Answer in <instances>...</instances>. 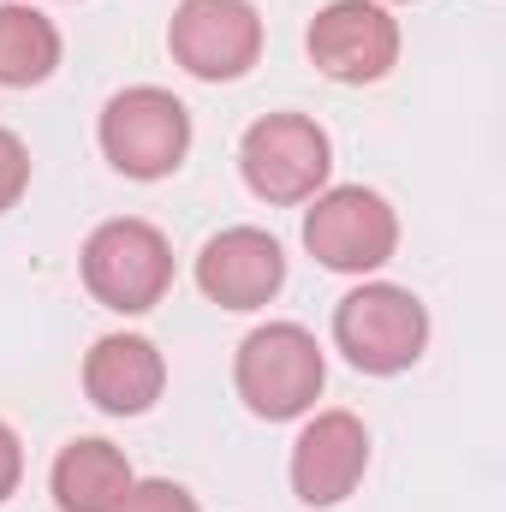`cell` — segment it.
<instances>
[{
  "instance_id": "cell-10",
  "label": "cell",
  "mask_w": 506,
  "mask_h": 512,
  "mask_svg": "<svg viewBox=\"0 0 506 512\" xmlns=\"http://www.w3.org/2000/svg\"><path fill=\"white\" fill-rule=\"evenodd\" d=\"M197 286L221 310H262L286 286V251L262 227H227L197 256Z\"/></svg>"
},
{
  "instance_id": "cell-3",
  "label": "cell",
  "mask_w": 506,
  "mask_h": 512,
  "mask_svg": "<svg viewBox=\"0 0 506 512\" xmlns=\"http://www.w3.org/2000/svg\"><path fill=\"white\" fill-rule=\"evenodd\" d=\"M84 286L96 304H108L120 316H143L173 286V245L149 221H131V215L102 221L84 239Z\"/></svg>"
},
{
  "instance_id": "cell-1",
  "label": "cell",
  "mask_w": 506,
  "mask_h": 512,
  "mask_svg": "<svg viewBox=\"0 0 506 512\" xmlns=\"http://www.w3.org/2000/svg\"><path fill=\"white\" fill-rule=\"evenodd\" d=\"M322 382H328L322 346L298 322H268V328L245 334V346L233 358V387H239L245 411L251 417H268V423L304 417L316 405Z\"/></svg>"
},
{
  "instance_id": "cell-7",
  "label": "cell",
  "mask_w": 506,
  "mask_h": 512,
  "mask_svg": "<svg viewBox=\"0 0 506 512\" xmlns=\"http://www.w3.org/2000/svg\"><path fill=\"white\" fill-rule=\"evenodd\" d=\"M173 60L203 84H233L262 60V18L251 0H179L167 24Z\"/></svg>"
},
{
  "instance_id": "cell-8",
  "label": "cell",
  "mask_w": 506,
  "mask_h": 512,
  "mask_svg": "<svg viewBox=\"0 0 506 512\" xmlns=\"http://www.w3.org/2000/svg\"><path fill=\"white\" fill-rule=\"evenodd\" d=\"M304 42L316 72L334 84H376L399 66V18L381 0H328Z\"/></svg>"
},
{
  "instance_id": "cell-4",
  "label": "cell",
  "mask_w": 506,
  "mask_h": 512,
  "mask_svg": "<svg viewBox=\"0 0 506 512\" xmlns=\"http://www.w3.org/2000/svg\"><path fill=\"white\" fill-rule=\"evenodd\" d=\"M239 173L262 203H310L316 191H328L334 143L310 114H262L239 143Z\"/></svg>"
},
{
  "instance_id": "cell-15",
  "label": "cell",
  "mask_w": 506,
  "mask_h": 512,
  "mask_svg": "<svg viewBox=\"0 0 506 512\" xmlns=\"http://www.w3.org/2000/svg\"><path fill=\"white\" fill-rule=\"evenodd\" d=\"M24 185H30V149L18 143V131L0 126V215L24 197Z\"/></svg>"
},
{
  "instance_id": "cell-2",
  "label": "cell",
  "mask_w": 506,
  "mask_h": 512,
  "mask_svg": "<svg viewBox=\"0 0 506 512\" xmlns=\"http://www.w3.org/2000/svg\"><path fill=\"white\" fill-rule=\"evenodd\" d=\"M334 346L364 376H399L429 346V310L417 304V292H405L393 280H364L334 310Z\"/></svg>"
},
{
  "instance_id": "cell-13",
  "label": "cell",
  "mask_w": 506,
  "mask_h": 512,
  "mask_svg": "<svg viewBox=\"0 0 506 512\" xmlns=\"http://www.w3.org/2000/svg\"><path fill=\"white\" fill-rule=\"evenodd\" d=\"M54 66H60L54 18H42L36 6L6 0L0 6V84L6 90H30V84H48Z\"/></svg>"
},
{
  "instance_id": "cell-16",
  "label": "cell",
  "mask_w": 506,
  "mask_h": 512,
  "mask_svg": "<svg viewBox=\"0 0 506 512\" xmlns=\"http://www.w3.org/2000/svg\"><path fill=\"white\" fill-rule=\"evenodd\" d=\"M18 477H24V447H18V435L0 423V501L18 489Z\"/></svg>"
},
{
  "instance_id": "cell-12",
  "label": "cell",
  "mask_w": 506,
  "mask_h": 512,
  "mask_svg": "<svg viewBox=\"0 0 506 512\" xmlns=\"http://www.w3.org/2000/svg\"><path fill=\"white\" fill-rule=\"evenodd\" d=\"M131 483H137L131 459L102 435H84V441L60 447V459H54V507L60 512H120Z\"/></svg>"
},
{
  "instance_id": "cell-6",
  "label": "cell",
  "mask_w": 506,
  "mask_h": 512,
  "mask_svg": "<svg viewBox=\"0 0 506 512\" xmlns=\"http://www.w3.org/2000/svg\"><path fill=\"white\" fill-rule=\"evenodd\" d=\"M304 245L334 274H376L399 251V215L370 185H328L310 197Z\"/></svg>"
},
{
  "instance_id": "cell-14",
  "label": "cell",
  "mask_w": 506,
  "mask_h": 512,
  "mask_svg": "<svg viewBox=\"0 0 506 512\" xmlns=\"http://www.w3.org/2000/svg\"><path fill=\"white\" fill-rule=\"evenodd\" d=\"M120 512H203L191 501V489L167 483V477H149V483H131V495L120 501Z\"/></svg>"
},
{
  "instance_id": "cell-9",
  "label": "cell",
  "mask_w": 506,
  "mask_h": 512,
  "mask_svg": "<svg viewBox=\"0 0 506 512\" xmlns=\"http://www.w3.org/2000/svg\"><path fill=\"white\" fill-rule=\"evenodd\" d=\"M370 471V429L352 411H316L292 441V489L304 507H340Z\"/></svg>"
},
{
  "instance_id": "cell-5",
  "label": "cell",
  "mask_w": 506,
  "mask_h": 512,
  "mask_svg": "<svg viewBox=\"0 0 506 512\" xmlns=\"http://www.w3.org/2000/svg\"><path fill=\"white\" fill-rule=\"evenodd\" d=\"M96 137H102V155L126 179H167L191 149V114L173 90L131 84L120 96H108Z\"/></svg>"
},
{
  "instance_id": "cell-11",
  "label": "cell",
  "mask_w": 506,
  "mask_h": 512,
  "mask_svg": "<svg viewBox=\"0 0 506 512\" xmlns=\"http://www.w3.org/2000/svg\"><path fill=\"white\" fill-rule=\"evenodd\" d=\"M161 387H167V364H161L155 340H143V334H108L84 358V393L108 417H143L161 399Z\"/></svg>"
}]
</instances>
